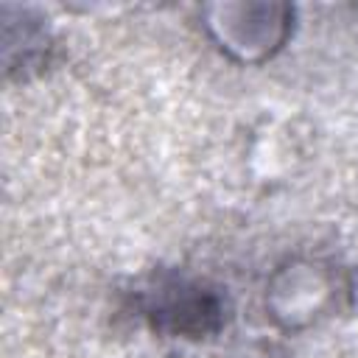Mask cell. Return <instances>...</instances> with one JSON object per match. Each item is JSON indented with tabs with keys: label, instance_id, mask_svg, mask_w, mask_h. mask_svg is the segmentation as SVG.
<instances>
[{
	"label": "cell",
	"instance_id": "1",
	"mask_svg": "<svg viewBox=\"0 0 358 358\" xmlns=\"http://www.w3.org/2000/svg\"><path fill=\"white\" fill-rule=\"evenodd\" d=\"M145 313L154 327L173 336H207L221 327L224 305L213 291L201 288L199 282L171 280L154 288Z\"/></svg>",
	"mask_w": 358,
	"mask_h": 358
}]
</instances>
